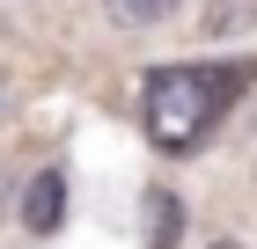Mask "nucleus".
<instances>
[{"label": "nucleus", "instance_id": "nucleus-3", "mask_svg": "<svg viewBox=\"0 0 257 249\" xmlns=\"http://www.w3.org/2000/svg\"><path fill=\"white\" fill-rule=\"evenodd\" d=\"M140 220H147V249H177V227H184V212H177V198H169V191H147Z\"/></svg>", "mask_w": 257, "mask_h": 249}, {"label": "nucleus", "instance_id": "nucleus-6", "mask_svg": "<svg viewBox=\"0 0 257 249\" xmlns=\"http://www.w3.org/2000/svg\"><path fill=\"white\" fill-rule=\"evenodd\" d=\"M213 249H235V242H213Z\"/></svg>", "mask_w": 257, "mask_h": 249}, {"label": "nucleus", "instance_id": "nucleus-1", "mask_svg": "<svg viewBox=\"0 0 257 249\" xmlns=\"http://www.w3.org/2000/svg\"><path fill=\"white\" fill-rule=\"evenodd\" d=\"M250 88V59H220V66H155L140 88V125L162 154H191L235 110V96Z\"/></svg>", "mask_w": 257, "mask_h": 249}, {"label": "nucleus", "instance_id": "nucleus-4", "mask_svg": "<svg viewBox=\"0 0 257 249\" xmlns=\"http://www.w3.org/2000/svg\"><path fill=\"white\" fill-rule=\"evenodd\" d=\"M169 8H184V0H103V15L118 22V30H155Z\"/></svg>", "mask_w": 257, "mask_h": 249}, {"label": "nucleus", "instance_id": "nucleus-5", "mask_svg": "<svg viewBox=\"0 0 257 249\" xmlns=\"http://www.w3.org/2000/svg\"><path fill=\"white\" fill-rule=\"evenodd\" d=\"M250 22H257V0H213L198 30H206V37H228V30H250Z\"/></svg>", "mask_w": 257, "mask_h": 249}, {"label": "nucleus", "instance_id": "nucleus-2", "mask_svg": "<svg viewBox=\"0 0 257 249\" xmlns=\"http://www.w3.org/2000/svg\"><path fill=\"white\" fill-rule=\"evenodd\" d=\"M59 212H66V176H59V169L30 176V191H22V227H30V234H52Z\"/></svg>", "mask_w": 257, "mask_h": 249}]
</instances>
